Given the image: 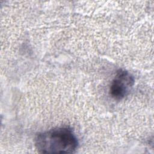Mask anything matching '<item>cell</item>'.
<instances>
[{
  "label": "cell",
  "instance_id": "cell-2",
  "mask_svg": "<svg viewBox=\"0 0 154 154\" xmlns=\"http://www.w3.org/2000/svg\"><path fill=\"white\" fill-rule=\"evenodd\" d=\"M134 84V76L128 71L119 69L111 83L110 95L116 100H122L128 96Z\"/></svg>",
  "mask_w": 154,
  "mask_h": 154
},
{
  "label": "cell",
  "instance_id": "cell-1",
  "mask_svg": "<svg viewBox=\"0 0 154 154\" xmlns=\"http://www.w3.org/2000/svg\"><path fill=\"white\" fill-rule=\"evenodd\" d=\"M35 146L43 153H70L76 150L78 139L71 128H55L38 133L35 138Z\"/></svg>",
  "mask_w": 154,
  "mask_h": 154
}]
</instances>
